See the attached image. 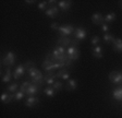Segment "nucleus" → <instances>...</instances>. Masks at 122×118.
<instances>
[{
    "label": "nucleus",
    "mask_w": 122,
    "mask_h": 118,
    "mask_svg": "<svg viewBox=\"0 0 122 118\" xmlns=\"http://www.w3.org/2000/svg\"><path fill=\"white\" fill-rule=\"evenodd\" d=\"M27 72H28V75H30V77L32 78V81L34 83H37V84H41L43 83L44 77L41 75V72L38 69H36L33 66H30L27 69Z\"/></svg>",
    "instance_id": "f257e3e1"
},
{
    "label": "nucleus",
    "mask_w": 122,
    "mask_h": 118,
    "mask_svg": "<svg viewBox=\"0 0 122 118\" xmlns=\"http://www.w3.org/2000/svg\"><path fill=\"white\" fill-rule=\"evenodd\" d=\"M66 55H68L69 59L72 61V60H76V59L79 58L80 51L75 45H71V46H69L66 48Z\"/></svg>",
    "instance_id": "f03ea898"
},
{
    "label": "nucleus",
    "mask_w": 122,
    "mask_h": 118,
    "mask_svg": "<svg viewBox=\"0 0 122 118\" xmlns=\"http://www.w3.org/2000/svg\"><path fill=\"white\" fill-rule=\"evenodd\" d=\"M14 62H15L14 53H12V51H8L7 54L3 56V58H2V64L3 66H7V67H9V66L11 67Z\"/></svg>",
    "instance_id": "7ed1b4c3"
},
{
    "label": "nucleus",
    "mask_w": 122,
    "mask_h": 118,
    "mask_svg": "<svg viewBox=\"0 0 122 118\" xmlns=\"http://www.w3.org/2000/svg\"><path fill=\"white\" fill-rule=\"evenodd\" d=\"M74 31H75V28L73 27L72 25H70V24H66V25H62L59 27L58 32L60 33L61 36H69L70 34L74 33Z\"/></svg>",
    "instance_id": "20e7f679"
},
{
    "label": "nucleus",
    "mask_w": 122,
    "mask_h": 118,
    "mask_svg": "<svg viewBox=\"0 0 122 118\" xmlns=\"http://www.w3.org/2000/svg\"><path fill=\"white\" fill-rule=\"evenodd\" d=\"M109 80L112 83L120 84L122 83V73L119 71H111L109 73Z\"/></svg>",
    "instance_id": "39448f33"
},
{
    "label": "nucleus",
    "mask_w": 122,
    "mask_h": 118,
    "mask_svg": "<svg viewBox=\"0 0 122 118\" xmlns=\"http://www.w3.org/2000/svg\"><path fill=\"white\" fill-rule=\"evenodd\" d=\"M43 68L45 69V71L50 75H52L53 70H56V68H55V62L51 61L50 59H46L45 61L43 62Z\"/></svg>",
    "instance_id": "423d86ee"
},
{
    "label": "nucleus",
    "mask_w": 122,
    "mask_h": 118,
    "mask_svg": "<svg viewBox=\"0 0 122 118\" xmlns=\"http://www.w3.org/2000/svg\"><path fill=\"white\" fill-rule=\"evenodd\" d=\"M74 37L76 39H79V41H83L85 37H86V30L84 27H77L75 28V31H74Z\"/></svg>",
    "instance_id": "0eeeda50"
},
{
    "label": "nucleus",
    "mask_w": 122,
    "mask_h": 118,
    "mask_svg": "<svg viewBox=\"0 0 122 118\" xmlns=\"http://www.w3.org/2000/svg\"><path fill=\"white\" fill-rule=\"evenodd\" d=\"M25 69H26L25 64H19L18 67L15 68L14 72H13V78H14V79H20V78L24 75Z\"/></svg>",
    "instance_id": "6e6552de"
},
{
    "label": "nucleus",
    "mask_w": 122,
    "mask_h": 118,
    "mask_svg": "<svg viewBox=\"0 0 122 118\" xmlns=\"http://www.w3.org/2000/svg\"><path fill=\"white\" fill-rule=\"evenodd\" d=\"M58 13H59V10L58 8H57L56 5H50L47 10L45 11V16H47L48 18H56L57 16H58Z\"/></svg>",
    "instance_id": "1a4fd4ad"
},
{
    "label": "nucleus",
    "mask_w": 122,
    "mask_h": 118,
    "mask_svg": "<svg viewBox=\"0 0 122 118\" xmlns=\"http://www.w3.org/2000/svg\"><path fill=\"white\" fill-rule=\"evenodd\" d=\"M92 22L96 25H102V23H105V20H104V16H102V13H94L93 16H92Z\"/></svg>",
    "instance_id": "9d476101"
},
{
    "label": "nucleus",
    "mask_w": 122,
    "mask_h": 118,
    "mask_svg": "<svg viewBox=\"0 0 122 118\" xmlns=\"http://www.w3.org/2000/svg\"><path fill=\"white\" fill-rule=\"evenodd\" d=\"M38 91H39V86H37L36 84H32V83H30V85L28 86L27 90H26V94H27L28 96H35V95L38 93Z\"/></svg>",
    "instance_id": "9b49d317"
},
{
    "label": "nucleus",
    "mask_w": 122,
    "mask_h": 118,
    "mask_svg": "<svg viewBox=\"0 0 122 118\" xmlns=\"http://www.w3.org/2000/svg\"><path fill=\"white\" fill-rule=\"evenodd\" d=\"M57 43H58L59 46L66 47V46H69V45H70V43H72V42H71V39L69 38L68 36H60Z\"/></svg>",
    "instance_id": "f8f14e48"
},
{
    "label": "nucleus",
    "mask_w": 122,
    "mask_h": 118,
    "mask_svg": "<svg viewBox=\"0 0 122 118\" xmlns=\"http://www.w3.org/2000/svg\"><path fill=\"white\" fill-rule=\"evenodd\" d=\"M14 98V95L12 93H2L1 96H0V100L1 102L5 103V104H8V103H10L11 101Z\"/></svg>",
    "instance_id": "ddd939ff"
},
{
    "label": "nucleus",
    "mask_w": 122,
    "mask_h": 118,
    "mask_svg": "<svg viewBox=\"0 0 122 118\" xmlns=\"http://www.w3.org/2000/svg\"><path fill=\"white\" fill-rule=\"evenodd\" d=\"M36 104H38V98L35 96H28L25 101V105L27 107H34Z\"/></svg>",
    "instance_id": "4468645a"
},
{
    "label": "nucleus",
    "mask_w": 122,
    "mask_h": 118,
    "mask_svg": "<svg viewBox=\"0 0 122 118\" xmlns=\"http://www.w3.org/2000/svg\"><path fill=\"white\" fill-rule=\"evenodd\" d=\"M71 5H72V2L71 1H68V0H62V1H59L58 2L59 8L63 11L69 10V9L71 8Z\"/></svg>",
    "instance_id": "2eb2a0df"
},
{
    "label": "nucleus",
    "mask_w": 122,
    "mask_h": 118,
    "mask_svg": "<svg viewBox=\"0 0 122 118\" xmlns=\"http://www.w3.org/2000/svg\"><path fill=\"white\" fill-rule=\"evenodd\" d=\"M56 77L62 80H70V75H69V71L66 69H61L56 75Z\"/></svg>",
    "instance_id": "dca6fc26"
},
{
    "label": "nucleus",
    "mask_w": 122,
    "mask_h": 118,
    "mask_svg": "<svg viewBox=\"0 0 122 118\" xmlns=\"http://www.w3.org/2000/svg\"><path fill=\"white\" fill-rule=\"evenodd\" d=\"M77 87V81L75 79H71L68 80V83H66V90L68 91H74L76 90Z\"/></svg>",
    "instance_id": "f3484780"
},
{
    "label": "nucleus",
    "mask_w": 122,
    "mask_h": 118,
    "mask_svg": "<svg viewBox=\"0 0 122 118\" xmlns=\"http://www.w3.org/2000/svg\"><path fill=\"white\" fill-rule=\"evenodd\" d=\"M113 45V49L118 53H122V39L121 38H116L112 43Z\"/></svg>",
    "instance_id": "a211bd4d"
},
{
    "label": "nucleus",
    "mask_w": 122,
    "mask_h": 118,
    "mask_svg": "<svg viewBox=\"0 0 122 118\" xmlns=\"http://www.w3.org/2000/svg\"><path fill=\"white\" fill-rule=\"evenodd\" d=\"M93 56L97 59L102 58V48L100 46H95L93 48Z\"/></svg>",
    "instance_id": "6ab92c4d"
},
{
    "label": "nucleus",
    "mask_w": 122,
    "mask_h": 118,
    "mask_svg": "<svg viewBox=\"0 0 122 118\" xmlns=\"http://www.w3.org/2000/svg\"><path fill=\"white\" fill-rule=\"evenodd\" d=\"M56 79H57V77H56V75H47L45 78H44V81H45V82L47 83V84H48V85H50V86H51V85H53V84H55V83L57 82V81H56Z\"/></svg>",
    "instance_id": "aec40b11"
},
{
    "label": "nucleus",
    "mask_w": 122,
    "mask_h": 118,
    "mask_svg": "<svg viewBox=\"0 0 122 118\" xmlns=\"http://www.w3.org/2000/svg\"><path fill=\"white\" fill-rule=\"evenodd\" d=\"M112 96L114 100L117 101H122V87H118L112 92Z\"/></svg>",
    "instance_id": "412c9836"
},
{
    "label": "nucleus",
    "mask_w": 122,
    "mask_h": 118,
    "mask_svg": "<svg viewBox=\"0 0 122 118\" xmlns=\"http://www.w3.org/2000/svg\"><path fill=\"white\" fill-rule=\"evenodd\" d=\"M11 78H12V73H11L10 68H8V69L5 70V73L3 75V77H2V82H3V83H8V82H10Z\"/></svg>",
    "instance_id": "4be33fe9"
},
{
    "label": "nucleus",
    "mask_w": 122,
    "mask_h": 118,
    "mask_svg": "<svg viewBox=\"0 0 122 118\" xmlns=\"http://www.w3.org/2000/svg\"><path fill=\"white\" fill-rule=\"evenodd\" d=\"M116 19H117V16H116V13H113V12H110V13H108L106 16H104L105 23H110V22H113Z\"/></svg>",
    "instance_id": "5701e85b"
},
{
    "label": "nucleus",
    "mask_w": 122,
    "mask_h": 118,
    "mask_svg": "<svg viewBox=\"0 0 122 118\" xmlns=\"http://www.w3.org/2000/svg\"><path fill=\"white\" fill-rule=\"evenodd\" d=\"M44 92H45V94L47 95V96H49V97H52V96L56 95V91H55V89H53L52 86H50V85H48V86L46 87L45 90H44Z\"/></svg>",
    "instance_id": "b1692460"
},
{
    "label": "nucleus",
    "mask_w": 122,
    "mask_h": 118,
    "mask_svg": "<svg viewBox=\"0 0 122 118\" xmlns=\"http://www.w3.org/2000/svg\"><path fill=\"white\" fill-rule=\"evenodd\" d=\"M18 87H19V85L16 84V83H12V84H10L7 87V91L12 93V94H14L15 92H18Z\"/></svg>",
    "instance_id": "393cba45"
},
{
    "label": "nucleus",
    "mask_w": 122,
    "mask_h": 118,
    "mask_svg": "<svg viewBox=\"0 0 122 118\" xmlns=\"http://www.w3.org/2000/svg\"><path fill=\"white\" fill-rule=\"evenodd\" d=\"M114 37L111 35V34H109V33H106L104 35V41H105V43H113V41H114Z\"/></svg>",
    "instance_id": "a878e982"
},
{
    "label": "nucleus",
    "mask_w": 122,
    "mask_h": 118,
    "mask_svg": "<svg viewBox=\"0 0 122 118\" xmlns=\"http://www.w3.org/2000/svg\"><path fill=\"white\" fill-rule=\"evenodd\" d=\"M47 5H48V1H41V2H39L37 5L38 9L41 11H46L47 10Z\"/></svg>",
    "instance_id": "bb28decb"
},
{
    "label": "nucleus",
    "mask_w": 122,
    "mask_h": 118,
    "mask_svg": "<svg viewBox=\"0 0 122 118\" xmlns=\"http://www.w3.org/2000/svg\"><path fill=\"white\" fill-rule=\"evenodd\" d=\"M30 85V82H23L22 84H21V86H20V91L21 92H23V93H26V90L28 89Z\"/></svg>",
    "instance_id": "cd10ccee"
},
{
    "label": "nucleus",
    "mask_w": 122,
    "mask_h": 118,
    "mask_svg": "<svg viewBox=\"0 0 122 118\" xmlns=\"http://www.w3.org/2000/svg\"><path fill=\"white\" fill-rule=\"evenodd\" d=\"M24 94L25 93H23V92H21V91H18V92H15L14 94V100L15 101H20V100H22L23 97H24Z\"/></svg>",
    "instance_id": "c85d7f7f"
},
{
    "label": "nucleus",
    "mask_w": 122,
    "mask_h": 118,
    "mask_svg": "<svg viewBox=\"0 0 122 118\" xmlns=\"http://www.w3.org/2000/svg\"><path fill=\"white\" fill-rule=\"evenodd\" d=\"M99 42H100V38H99V36H93V37H92L91 43L93 44L94 46H98Z\"/></svg>",
    "instance_id": "c756f323"
},
{
    "label": "nucleus",
    "mask_w": 122,
    "mask_h": 118,
    "mask_svg": "<svg viewBox=\"0 0 122 118\" xmlns=\"http://www.w3.org/2000/svg\"><path fill=\"white\" fill-rule=\"evenodd\" d=\"M52 87L55 89V91H56V92H57V91H60L61 89H62V83L59 82V81H57V82L52 85Z\"/></svg>",
    "instance_id": "7c9ffc66"
},
{
    "label": "nucleus",
    "mask_w": 122,
    "mask_h": 118,
    "mask_svg": "<svg viewBox=\"0 0 122 118\" xmlns=\"http://www.w3.org/2000/svg\"><path fill=\"white\" fill-rule=\"evenodd\" d=\"M102 31L104 32L105 34L108 33V31H109V25H108L107 23H102Z\"/></svg>",
    "instance_id": "2f4dec72"
},
{
    "label": "nucleus",
    "mask_w": 122,
    "mask_h": 118,
    "mask_svg": "<svg viewBox=\"0 0 122 118\" xmlns=\"http://www.w3.org/2000/svg\"><path fill=\"white\" fill-rule=\"evenodd\" d=\"M50 27L52 28V30H57V31H58V30H59V27H60V26H59L57 23H52V24H51V25H50Z\"/></svg>",
    "instance_id": "473e14b6"
},
{
    "label": "nucleus",
    "mask_w": 122,
    "mask_h": 118,
    "mask_svg": "<svg viewBox=\"0 0 122 118\" xmlns=\"http://www.w3.org/2000/svg\"><path fill=\"white\" fill-rule=\"evenodd\" d=\"M25 2H26V3H34L35 1H34V0H26Z\"/></svg>",
    "instance_id": "72a5a7b5"
},
{
    "label": "nucleus",
    "mask_w": 122,
    "mask_h": 118,
    "mask_svg": "<svg viewBox=\"0 0 122 118\" xmlns=\"http://www.w3.org/2000/svg\"><path fill=\"white\" fill-rule=\"evenodd\" d=\"M120 7H121V9H122V1H120Z\"/></svg>",
    "instance_id": "f704fd0d"
}]
</instances>
